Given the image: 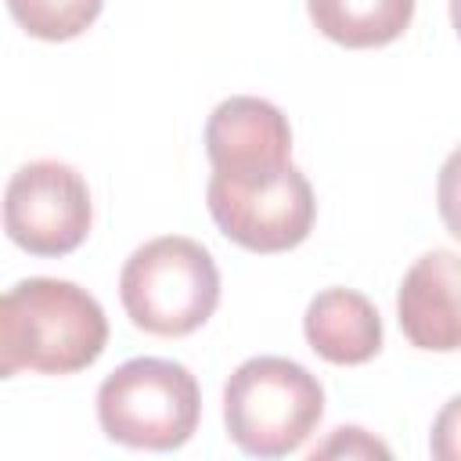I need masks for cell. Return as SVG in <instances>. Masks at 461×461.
I'll return each instance as SVG.
<instances>
[{"label":"cell","instance_id":"cell-1","mask_svg":"<svg viewBox=\"0 0 461 461\" xmlns=\"http://www.w3.org/2000/svg\"><path fill=\"white\" fill-rule=\"evenodd\" d=\"M126 317L162 339L198 331L220 303V270L205 245L184 234H162L130 252L119 274Z\"/></svg>","mask_w":461,"mask_h":461},{"label":"cell","instance_id":"cell-2","mask_svg":"<svg viewBox=\"0 0 461 461\" xmlns=\"http://www.w3.org/2000/svg\"><path fill=\"white\" fill-rule=\"evenodd\" d=\"M324 418L317 375L288 357H252L223 385L227 436L252 457H285L299 450Z\"/></svg>","mask_w":461,"mask_h":461},{"label":"cell","instance_id":"cell-3","mask_svg":"<svg viewBox=\"0 0 461 461\" xmlns=\"http://www.w3.org/2000/svg\"><path fill=\"white\" fill-rule=\"evenodd\" d=\"M202 418V393L194 375L162 357H137L119 364L97 389V421L112 443L133 450H176Z\"/></svg>","mask_w":461,"mask_h":461},{"label":"cell","instance_id":"cell-4","mask_svg":"<svg viewBox=\"0 0 461 461\" xmlns=\"http://www.w3.org/2000/svg\"><path fill=\"white\" fill-rule=\"evenodd\" d=\"M216 227L249 252H288L306 241L317 202L299 166L281 162L267 169H212L205 187Z\"/></svg>","mask_w":461,"mask_h":461},{"label":"cell","instance_id":"cell-5","mask_svg":"<svg viewBox=\"0 0 461 461\" xmlns=\"http://www.w3.org/2000/svg\"><path fill=\"white\" fill-rule=\"evenodd\" d=\"M94 205L83 173L58 158L25 162L4 191V230L29 256H65L90 234Z\"/></svg>","mask_w":461,"mask_h":461},{"label":"cell","instance_id":"cell-6","mask_svg":"<svg viewBox=\"0 0 461 461\" xmlns=\"http://www.w3.org/2000/svg\"><path fill=\"white\" fill-rule=\"evenodd\" d=\"M14 295L32 317L36 353L32 367L40 375H72L90 367L108 346V317L101 303L61 277H25L14 285Z\"/></svg>","mask_w":461,"mask_h":461},{"label":"cell","instance_id":"cell-7","mask_svg":"<svg viewBox=\"0 0 461 461\" xmlns=\"http://www.w3.org/2000/svg\"><path fill=\"white\" fill-rule=\"evenodd\" d=\"M205 151L212 169H267L292 162V130L277 104L238 94L212 108L205 122Z\"/></svg>","mask_w":461,"mask_h":461},{"label":"cell","instance_id":"cell-8","mask_svg":"<svg viewBox=\"0 0 461 461\" xmlns=\"http://www.w3.org/2000/svg\"><path fill=\"white\" fill-rule=\"evenodd\" d=\"M457 288L461 267L450 249H432L400 281L396 313L400 328L418 349L454 353L461 346V317H457Z\"/></svg>","mask_w":461,"mask_h":461},{"label":"cell","instance_id":"cell-9","mask_svg":"<svg viewBox=\"0 0 461 461\" xmlns=\"http://www.w3.org/2000/svg\"><path fill=\"white\" fill-rule=\"evenodd\" d=\"M306 342L328 364H367L382 349V317L357 288H324L303 317Z\"/></svg>","mask_w":461,"mask_h":461},{"label":"cell","instance_id":"cell-10","mask_svg":"<svg viewBox=\"0 0 461 461\" xmlns=\"http://www.w3.org/2000/svg\"><path fill=\"white\" fill-rule=\"evenodd\" d=\"M310 22L328 40L367 50L400 40L414 18V0H306Z\"/></svg>","mask_w":461,"mask_h":461},{"label":"cell","instance_id":"cell-11","mask_svg":"<svg viewBox=\"0 0 461 461\" xmlns=\"http://www.w3.org/2000/svg\"><path fill=\"white\" fill-rule=\"evenodd\" d=\"M104 0H7L11 18L36 40H76L79 32H86L97 14H101Z\"/></svg>","mask_w":461,"mask_h":461},{"label":"cell","instance_id":"cell-12","mask_svg":"<svg viewBox=\"0 0 461 461\" xmlns=\"http://www.w3.org/2000/svg\"><path fill=\"white\" fill-rule=\"evenodd\" d=\"M32 353H36L32 317L11 288L0 295V378H11L22 367H32Z\"/></svg>","mask_w":461,"mask_h":461},{"label":"cell","instance_id":"cell-13","mask_svg":"<svg viewBox=\"0 0 461 461\" xmlns=\"http://www.w3.org/2000/svg\"><path fill=\"white\" fill-rule=\"evenodd\" d=\"M310 457H313V461H317V457H389V447L378 443V439H375L371 432H364L360 425H342V429L331 432L328 443L313 447Z\"/></svg>","mask_w":461,"mask_h":461}]
</instances>
